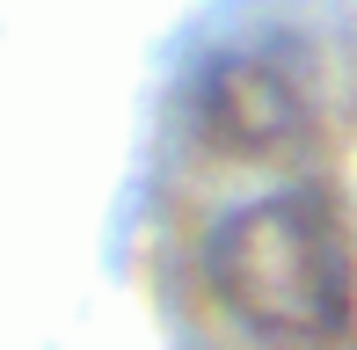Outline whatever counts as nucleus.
<instances>
[{"label": "nucleus", "mask_w": 357, "mask_h": 350, "mask_svg": "<svg viewBox=\"0 0 357 350\" xmlns=\"http://www.w3.org/2000/svg\"><path fill=\"white\" fill-rule=\"evenodd\" d=\"M212 284L270 350H335L357 314V263L328 190H278L212 234Z\"/></svg>", "instance_id": "obj_1"}, {"label": "nucleus", "mask_w": 357, "mask_h": 350, "mask_svg": "<svg viewBox=\"0 0 357 350\" xmlns=\"http://www.w3.org/2000/svg\"><path fill=\"white\" fill-rule=\"evenodd\" d=\"M197 117L204 139L234 153H284L291 139H306V81L278 52L212 59V73L197 81Z\"/></svg>", "instance_id": "obj_2"}]
</instances>
